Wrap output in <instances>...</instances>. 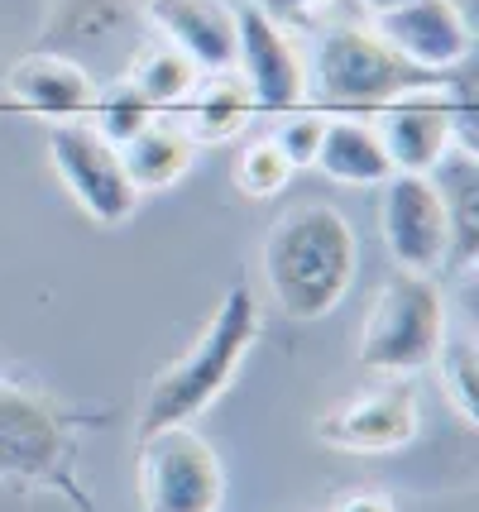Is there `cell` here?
Wrapping results in <instances>:
<instances>
[{
	"label": "cell",
	"mask_w": 479,
	"mask_h": 512,
	"mask_svg": "<svg viewBox=\"0 0 479 512\" xmlns=\"http://www.w3.org/2000/svg\"><path fill=\"white\" fill-rule=\"evenodd\" d=\"M264 283L293 321H321L345 302L360 273V240L336 206L302 201L264 235Z\"/></svg>",
	"instance_id": "6da1fadb"
},
{
	"label": "cell",
	"mask_w": 479,
	"mask_h": 512,
	"mask_svg": "<svg viewBox=\"0 0 479 512\" xmlns=\"http://www.w3.org/2000/svg\"><path fill=\"white\" fill-rule=\"evenodd\" d=\"M259 326H264L259 297L245 283H235L216 302V312L206 316V326L192 340V350L183 359H173L154 379L149 398H144V412H139V436L197 422L206 407L235 383L240 364L250 359L254 340H259Z\"/></svg>",
	"instance_id": "7a4b0ae2"
},
{
	"label": "cell",
	"mask_w": 479,
	"mask_h": 512,
	"mask_svg": "<svg viewBox=\"0 0 479 512\" xmlns=\"http://www.w3.org/2000/svg\"><path fill=\"white\" fill-rule=\"evenodd\" d=\"M427 87H446V77L408 63L379 29L360 24L326 29L307 58V96L331 111H384L388 101Z\"/></svg>",
	"instance_id": "3957f363"
},
{
	"label": "cell",
	"mask_w": 479,
	"mask_h": 512,
	"mask_svg": "<svg viewBox=\"0 0 479 512\" xmlns=\"http://www.w3.org/2000/svg\"><path fill=\"white\" fill-rule=\"evenodd\" d=\"M441 340H446V302H441L436 278L393 268L360 326L355 359L369 374L403 379V374H417L432 364Z\"/></svg>",
	"instance_id": "277c9868"
},
{
	"label": "cell",
	"mask_w": 479,
	"mask_h": 512,
	"mask_svg": "<svg viewBox=\"0 0 479 512\" xmlns=\"http://www.w3.org/2000/svg\"><path fill=\"white\" fill-rule=\"evenodd\" d=\"M0 479L15 489H53L87 508L77 489V446L68 436V417L53 402L0 383Z\"/></svg>",
	"instance_id": "5b68a950"
},
{
	"label": "cell",
	"mask_w": 479,
	"mask_h": 512,
	"mask_svg": "<svg viewBox=\"0 0 479 512\" xmlns=\"http://www.w3.org/2000/svg\"><path fill=\"white\" fill-rule=\"evenodd\" d=\"M139 503L144 512H221L226 469L197 426L139 436Z\"/></svg>",
	"instance_id": "8992f818"
},
{
	"label": "cell",
	"mask_w": 479,
	"mask_h": 512,
	"mask_svg": "<svg viewBox=\"0 0 479 512\" xmlns=\"http://www.w3.org/2000/svg\"><path fill=\"white\" fill-rule=\"evenodd\" d=\"M48 158H53L63 187L72 192V201H77L96 225L130 221V211L139 206L135 182H130L125 163H120V149L106 144L87 120L53 125V134H48Z\"/></svg>",
	"instance_id": "52a82bcc"
},
{
	"label": "cell",
	"mask_w": 479,
	"mask_h": 512,
	"mask_svg": "<svg viewBox=\"0 0 479 512\" xmlns=\"http://www.w3.org/2000/svg\"><path fill=\"white\" fill-rule=\"evenodd\" d=\"M235 72L250 87L254 111L288 115L307 101V53L259 5L235 10Z\"/></svg>",
	"instance_id": "ba28073f"
},
{
	"label": "cell",
	"mask_w": 479,
	"mask_h": 512,
	"mask_svg": "<svg viewBox=\"0 0 479 512\" xmlns=\"http://www.w3.org/2000/svg\"><path fill=\"white\" fill-rule=\"evenodd\" d=\"M379 235L388 245V259L403 273L436 278L446 268L451 235H446V211H441L432 178L393 173L388 182H379Z\"/></svg>",
	"instance_id": "9c48e42d"
},
{
	"label": "cell",
	"mask_w": 479,
	"mask_h": 512,
	"mask_svg": "<svg viewBox=\"0 0 479 512\" xmlns=\"http://www.w3.org/2000/svg\"><path fill=\"white\" fill-rule=\"evenodd\" d=\"M417 422H422V412H417L412 383L388 379L379 388H369V393L336 402L312 426V436L321 446L341 450V455H393V450H403L417 436Z\"/></svg>",
	"instance_id": "30bf717a"
},
{
	"label": "cell",
	"mask_w": 479,
	"mask_h": 512,
	"mask_svg": "<svg viewBox=\"0 0 479 512\" xmlns=\"http://www.w3.org/2000/svg\"><path fill=\"white\" fill-rule=\"evenodd\" d=\"M456 115L460 101L446 87H427V91H408L398 101H388L374 130L384 139V154L393 163V173H432L441 154L456 144Z\"/></svg>",
	"instance_id": "8fae6325"
},
{
	"label": "cell",
	"mask_w": 479,
	"mask_h": 512,
	"mask_svg": "<svg viewBox=\"0 0 479 512\" xmlns=\"http://www.w3.org/2000/svg\"><path fill=\"white\" fill-rule=\"evenodd\" d=\"M374 29H379L408 63L427 67L436 77H451V72H456L460 63H470V53H475V34H470L465 15L456 10V0H412L403 10L379 15Z\"/></svg>",
	"instance_id": "7c38bea8"
},
{
	"label": "cell",
	"mask_w": 479,
	"mask_h": 512,
	"mask_svg": "<svg viewBox=\"0 0 479 512\" xmlns=\"http://www.w3.org/2000/svg\"><path fill=\"white\" fill-rule=\"evenodd\" d=\"M5 96L29 115H44L48 125H68L87 120L96 87L87 67L68 53H24L5 72Z\"/></svg>",
	"instance_id": "4fadbf2b"
},
{
	"label": "cell",
	"mask_w": 479,
	"mask_h": 512,
	"mask_svg": "<svg viewBox=\"0 0 479 512\" xmlns=\"http://www.w3.org/2000/svg\"><path fill=\"white\" fill-rule=\"evenodd\" d=\"M149 20L159 24L163 44L197 63V72L235 67V10L221 0H149Z\"/></svg>",
	"instance_id": "5bb4252c"
},
{
	"label": "cell",
	"mask_w": 479,
	"mask_h": 512,
	"mask_svg": "<svg viewBox=\"0 0 479 512\" xmlns=\"http://www.w3.org/2000/svg\"><path fill=\"white\" fill-rule=\"evenodd\" d=\"M432 187L446 211V235H451V254L446 268H470L479 254V158L470 139H456L432 173Z\"/></svg>",
	"instance_id": "9a60e30c"
},
{
	"label": "cell",
	"mask_w": 479,
	"mask_h": 512,
	"mask_svg": "<svg viewBox=\"0 0 479 512\" xmlns=\"http://www.w3.org/2000/svg\"><path fill=\"white\" fill-rule=\"evenodd\" d=\"M312 168H321L341 187H379L393 178L384 139L374 130V120H360V115H326V134Z\"/></svg>",
	"instance_id": "2e32d148"
},
{
	"label": "cell",
	"mask_w": 479,
	"mask_h": 512,
	"mask_svg": "<svg viewBox=\"0 0 479 512\" xmlns=\"http://www.w3.org/2000/svg\"><path fill=\"white\" fill-rule=\"evenodd\" d=\"M120 163L135 182V192H159V187H173L192 173L197 163V134L187 130L183 120H168V115H154L144 130L120 144Z\"/></svg>",
	"instance_id": "e0dca14e"
},
{
	"label": "cell",
	"mask_w": 479,
	"mask_h": 512,
	"mask_svg": "<svg viewBox=\"0 0 479 512\" xmlns=\"http://www.w3.org/2000/svg\"><path fill=\"white\" fill-rule=\"evenodd\" d=\"M254 115V101H250V87L240 82V72L226 67V72H206L197 91L187 96V130L202 139H230L240 134V125Z\"/></svg>",
	"instance_id": "ac0fdd59"
},
{
	"label": "cell",
	"mask_w": 479,
	"mask_h": 512,
	"mask_svg": "<svg viewBox=\"0 0 479 512\" xmlns=\"http://www.w3.org/2000/svg\"><path fill=\"white\" fill-rule=\"evenodd\" d=\"M130 82H135V87L149 96V106L163 115V111H173V106H183L187 96L197 91L202 72H197L192 58H183L173 44L159 39V44H149L135 63H130Z\"/></svg>",
	"instance_id": "d6986e66"
},
{
	"label": "cell",
	"mask_w": 479,
	"mask_h": 512,
	"mask_svg": "<svg viewBox=\"0 0 479 512\" xmlns=\"http://www.w3.org/2000/svg\"><path fill=\"white\" fill-rule=\"evenodd\" d=\"M87 115H92L87 125H92L106 144H115V149H120V144H130V139H135V134L144 130V125H149L159 111L149 106V96H144L130 77H120V82H111V87L96 91L92 111H87Z\"/></svg>",
	"instance_id": "ffe728a7"
},
{
	"label": "cell",
	"mask_w": 479,
	"mask_h": 512,
	"mask_svg": "<svg viewBox=\"0 0 479 512\" xmlns=\"http://www.w3.org/2000/svg\"><path fill=\"white\" fill-rule=\"evenodd\" d=\"M288 182H293V168H288L283 149L274 144V134H259L250 144H240V154H235V187H240L245 197L269 201V197H278Z\"/></svg>",
	"instance_id": "44dd1931"
},
{
	"label": "cell",
	"mask_w": 479,
	"mask_h": 512,
	"mask_svg": "<svg viewBox=\"0 0 479 512\" xmlns=\"http://www.w3.org/2000/svg\"><path fill=\"white\" fill-rule=\"evenodd\" d=\"M432 364L441 369V374H436V379H441V393L456 402V412L465 417V422H475V417H479V412H475V407H479V402H475V383H479V355H475V345H470L465 335H456V340L446 335Z\"/></svg>",
	"instance_id": "7402d4cb"
},
{
	"label": "cell",
	"mask_w": 479,
	"mask_h": 512,
	"mask_svg": "<svg viewBox=\"0 0 479 512\" xmlns=\"http://www.w3.org/2000/svg\"><path fill=\"white\" fill-rule=\"evenodd\" d=\"M321 134H326V111H288L278 115V130H274V144L283 149L288 168H312L317 163V149H321Z\"/></svg>",
	"instance_id": "603a6c76"
},
{
	"label": "cell",
	"mask_w": 479,
	"mask_h": 512,
	"mask_svg": "<svg viewBox=\"0 0 479 512\" xmlns=\"http://www.w3.org/2000/svg\"><path fill=\"white\" fill-rule=\"evenodd\" d=\"M336 512H398V508H393V498H388V493L360 489V493H350V498H341V508Z\"/></svg>",
	"instance_id": "cb8c5ba5"
},
{
	"label": "cell",
	"mask_w": 479,
	"mask_h": 512,
	"mask_svg": "<svg viewBox=\"0 0 479 512\" xmlns=\"http://www.w3.org/2000/svg\"><path fill=\"white\" fill-rule=\"evenodd\" d=\"M259 10H269V15H302V10H312V5H321V0H254Z\"/></svg>",
	"instance_id": "d4e9b609"
},
{
	"label": "cell",
	"mask_w": 479,
	"mask_h": 512,
	"mask_svg": "<svg viewBox=\"0 0 479 512\" xmlns=\"http://www.w3.org/2000/svg\"><path fill=\"white\" fill-rule=\"evenodd\" d=\"M360 5H365L374 20H379V15H388V10H403V5H412V0H360Z\"/></svg>",
	"instance_id": "484cf974"
}]
</instances>
